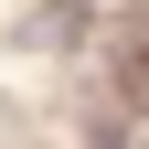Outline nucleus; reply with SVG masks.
I'll use <instances>...</instances> for the list:
<instances>
[{
	"instance_id": "nucleus-1",
	"label": "nucleus",
	"mask_w": 149,
	"mask_h": 149,
	"mask_svg": "<svg viewBox=\"0 0 149 149\" xmlns=\"http://www.w3.org/2000/svg\"><path fill=\"white\" fill-rule=\"evenodd\" d=\"M117 96H128V107H149V53H139V64H117Z\"/></svg>"
}]
</instances>
